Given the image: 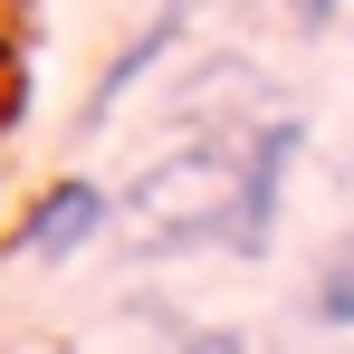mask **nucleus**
Wrapping results in <instances>:
<instances>
[{"mask_svg": "<svg viewBox=\"0 0 354 354\" xmlns=\"http://www.w3.org/2000/svg\"><path fill=\"white\" fill-rule=\"evenodd\" d=\"M297 144H306V124L278 115L259 144H249V173L230 182V249H268V230H278V192H288V163H297Z\"/></svg>", "mask_w": 354, "mask_h": 354, "instance_id": "nucleus-1", "label": "nucleus"}, {"mask_svg": "<svg viewBox=\"0 0 354 354\" xmlns=\"http://www.w3.org/2000/svg\"><path fill=\"white\" fill-rule=\"evenodd\" d=\"M96 230H106V192L67 173V182H48V192L29 201V221H19V259H39V268H67V259H77Z\"/></svg>", "mask_w": 354, "mask_h": 354, "instance_id": "nucleus-2", "label": "nucleus"}, {"mask_svg": "<svg viewBox=\"0 0 354 354\" xmlns=\"http://www.w3.org/2000/svg\"><path fill=\"white\" fill-rule=\"evenodd\" d=\"M173 29H182V0H173V10H163V19H153V29H144V39H134V48H124L115 67H106V77H96V115H86V124H106V106H115L124 86H134L144 67H153V58H163V48H173Z\"/></svg>", "mask_w": 354, "mask_h": 354, "instance_id": "nucleus-3", "label": "nucleus"}, {"mask_svg": "<svg viewBox=\"0 0 354 354\" xmlns=\"http://www.w3.org/2000/svg\"><path fill=\"white\" fill-rule=\"evenodd\" d=\"M316 326H354V239H335L326 249V268H316Z\"/></svg>", "mask_w": 354, "mask_h": 354, "instance_id": "nucleus-4", "label": "nucleus"}, {"mask_svg": "<svg viewBox=\"0 0 354 354\" xmlns=\"http://www.w3.org/2000/svg\"><path fill=\"white\" fill-rule=\"evenodd\" d=\"M335 10H345V0H297V29H326Z\"/></svg>", "mask_w": 354, "mask_h": 354, "instance_id": "nucleus-5", "label": "nucleus"}]
</instances>
